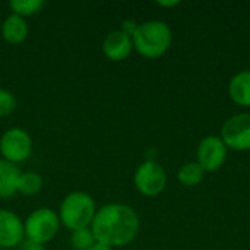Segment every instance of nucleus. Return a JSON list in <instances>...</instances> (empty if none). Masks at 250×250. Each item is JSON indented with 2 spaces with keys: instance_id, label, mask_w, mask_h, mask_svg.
<instances>
[{
  "instance_id": "3",
  "label": "nucleus",
  "mask_w": 250,
  "mask_h": 250,
  "mask_svg": "<svg viewBox=\"0 0 250 250\" xmlns=\"http://www.w3.org/2000/svg\"><path fill=\"white\" fill-rule=\"evenodd\" d=\"M97 214V207L92 196L86 192H72L66 195L60 204L59 220L66 229L75 231L91 227Z\"/></svg>"
},
{
  "instance_id": "12",
  "label": "nucleus",
  "mask_w": 250,
  "mask_h": 250,
  "mask_svg": "<svg viewBox=\"0 0 250 250\" xmlns=\"http://www.w3.org/2000/svg\"><path fill=\"white\" fill-rule=\"evenodd\" d=\"M1 37L9 44H21L28 37V25L23 18L12 13L1 23Z\"/></svg>"
},
{
  "instance_id": "11",
  "label": "nucleus",
  "mask_w": 250,
  "mask_h": 250,
  "mask_svg": "<svg viewBox=\"0 0 250 250\" xmlns=\"http://www.w3.org/2000/svg\"><path fill=\"white\" fill-rule=\"evenodd\" d=\"M21 174L22 171L15 164L0 158V199H7L18 193Z\"/></svg>"
},
{
  "instance_id": "14",
  "label": "nucleus",
  "mask_w": 250,
  "mask_h": 250,
  "mask_svg": "<svg viewBox=\"0 0 250 250\" xmlns=\"http://www.w3.org/2000/svg\"><path fill=\"white\" fill-rule=\"evenodd\" d=\"M42 189V179L38 173L34 171H25L21 174L18 180V193H22L25 196L37 195Z\"/></svg>"
},
{
  "instance_id": "17",
  "label": "nucleus",
  "mask_w": 250,
  "mask_h": 250,
  "mask_svg": "<svg viewBox=\"0 0 250 250\" xmlns=\"http://www.w3.org/2000/svg\"><path fill=\"white\" fill-rule=\"evenodd\" d=\"M95 236L91 230V227L86 229H79L72 231L70 236V243L75 250H88L95 243Z\"/></svg>"
},
{
  "instance_id": "8",
  "label": "nucleus",
  "mask_w": 250,
  "mask_h": 250,
  "mask_svg": "<svg viewBox=\"0 0 250 250\" xmlns=\"http://www.w3.org/2000/svg\"><path fill=\"white\" fill-rule=\"evenodd\" d=\"M227 158V146L218 136H207L198 146V164L204 171L218 170Z\"/></svg>"
},
{
  "instance_id": "4",
  "label": "nucleus",
  "mask_w": 250,
  "mask_h": 250,
  "mask_svg": "<svg viewBox=\"0 0 250 250\" xmlns=\"http://www.w3.org/2000/svg\"><path fill=\"white\" fill-rule=\"evenodd\" d=\"M59 229V214L50 208H38L32 211L23 223L25 237L41 245L54 239Z\"/></svg>"
},
{
  "instance_id": "9",
  "label": "nucleus",
  "mask_w": 250,
  "mask_h": 250,
  "mask_svg": "<svg viewBox=\"0 0 250 250\" xmlns=\"http://www.w3.org/2000/svg\"><path fill=\"white\" fill-rule=\"evenodd\" d=\"M25 239L22 220L12 211L0 208V248H16Z\"/></svg>"
},
{
  "instance_id": "6",
  "label": "nucleus",
  "mask_w": 250,
  "mask_h": 250,
  "mask_svg": "<svg viewBox=\"0 0 250 250\" xmlns=\"http://www.w3.org/2000/svg\"><path fill=\"white\" fill-rule=\"evenodd\" d=\"M133 180L136 189L144 196H157L166 188L167 174L157 161L146 160L138 167Z\"/></svg>"
},
{
  "instance_id": "21",
  "label": "nucleus",
  "mask_w": 250,
  "mask_h": 250,
  "mask_svg": "<svg viewBox=\"0 0 250 250\" xmlns=\"http://www.w3.org/2000/svg\"><path fill=\"white\" fill-rule=\"evenodd\" d=\"M88 250H113V248H110V246H107V245H104V243L95 242Z\"/></svg>"
},
{
  "instance_id": "2",
  "label": "nucleus",
  "mask_w": 250,
  "mask_h": 250,
  "mask_svg": "<svg viewBox=\"0 0 250 250\" xmlns=\"http://www.w3.org/2000/svg\"><path fill=\"white\" fill-rule=\"evenodd\" d=\"M133 48L146 59L161 57L171 45V31L163 21L139 23L132 35Z\"/></svg>"
},
{
  "instance_id": "16",
  "label": "nucleus",
  "mask_w": 250,
  "mask_h": 250,
  "mask_svg": "<svg viewBox=\"0 0 250 250\" xmlns=\"http://www.w3.org/2000/svg\"><path fill=\"white\" fill-rule=\"evenodd\" d=\"M9 7L12 9V13L25 19L26 16H32L38 13L44 7V1L42 0H12L9 1Z\"/></svg>"
},
{
  "instance_id": "20",
  "label": "nucleus",
  "mask_w": 250,
  "mask_h": 250,
  "mask_svg": "<svg viewBox=\"0 0 250 250\" xmlns=\"http://www.w3.org/2000/svg\"><path fill=\"white\" fill-rule=\"evenodd\" d=\"M138 25H139V23H136L135 21H129V19H127V21H125V22H123V25H122V31L132 37V35H133V32L136 31Z\"/></svg>"
},
{
  "instance_id": "13",
  "label": "nucleus",
  "mask_w": 250,
  "mask_h": 250,
  "mask_svg": "<svg viewBox=\"0 0 250 250\" xmlns=\"http://www.w3.org/2000/svg\"><path fill=\"white\" fill-rule=\"evenodd\" d=\"M229 94L236 104L250 107V70L239 72L231 78L229 83Z\"/></svg>"
},
{
  "instance_id": "19",
  "label": "nucleus",
  "mask_w": 250,
  "mask_h": 250,
  "mask_svg": "<svg viewBox=\"0 0 250 250\" xmlns=\"http://www.w3.org/2000/svg\"><path fill=\"white\" fill-rule=\"evenodd\" d=\"M18 248H19V250H44V245H41L38 242H34V240H29V239L25 237Z\"/></svg>"
},
{
  "instance_id": "7",
  "label": "nucleus",
  "mask_w": 250,
  "mask_h": 250,
  "mask_svg": "<svg viewBox=\"0 0 250 250\" xmlns=\"http://www.w3.org/2000/svg\"><path fill=\"white\" fill-rule=\"evenodd\" d=\"M221 139L227 148L236 151L250 149V113H240L230 117L223 126Z\"/></svg>"
},
{
  "instance_id": "18",
  "label": "nucleus",
  "mask_w": 250,
  "mask_h": 250,
  "mask_svg": "<svg viewBox=\"0 0 250 250\" xmlns=\"http://www.w3.org/2000/svg\"><path fill=\"white\" fill-rule=\"evenodd\" d=\"M16 108L15 95L4 88H0V117H6L12 114Z\"/></svg>"
},
{
  "instance_id": "10",
  "label": "nucleus",
  "mask_w": 250,
  "mask_h": 250,
  "mask_svg": "<svg viewBox=\"0 0 250 250\" xmlns=\"http://www.w3.org/2000/svg\"><path fill=\"white\" fill-rule=\"evenodd\" d=\"M133 50L132 37L123 32L122 29L111 31L105 35L103 41V53L111 62L126 60Z\"/></svg>"
},
{
  "instance_id": "22",
  "label": "nucleus",
  "mask_w": 250,
  "mask_h": 250,
  "mask_svg": "<svg viewBox=\"0 0 250 250\" xmlns=\"http://www.w3.org/2000/svg\"><path fill=\"white\" fill-rule=\"evenodd\" d=\"M160 6H177L179 1H158Z\"/></svg>"
},
{
  "instance_id": "1",
  "label": "nucleus",
  "mask_w": 250,
  "mask_h": 250,
  "mask_svg": "<svg viewBox=\"0 0 250 250\" xmlns=\"http://www.w3.org/2000/svg\"><path fill=\"white\" fill-rule=\"evenodd\" d=\"M141 221L133 208L125 204H107L97 209L91 230L95 240L110 248H122L135 240Z\"/></svg>"
},
{
  "instance_id": "15",
  "label": "nucleus",
  "mask_w": 250,
  "mask_h": 250,
  "mask_svg": "<svg viewBox=\"0 0 250 250\" xmlns=\"http://www.w3.org/2000/svg\"><path fill=\"white\" fill-rule=\"evenodd\" d=\"M177 179L185 186H196L204 179V170L198 163H186L179 170Z\"/></svg>"
},
{
  "instance_id": "5",
  "label": "nucleus",
  "mask_w": 250,
  "mask_h": 250,
  "mask_svg": "<svg viewBox=\"0 0 250 250\" xmlns=\"http://www.w3.org/2000/svg\"><path fill=\"white\" fill-rule=\"evenodd\" d=\"M31 152H32V139L26 130L21 127H12L1 135L0 154L3 160L16 166L28 160Z\"/></svg>"
}]
</instances>
